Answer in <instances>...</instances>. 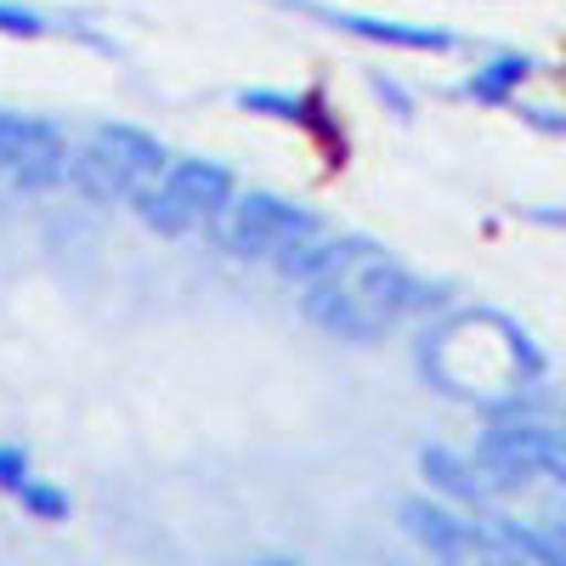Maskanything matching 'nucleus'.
Here are the masks:
<instances>
[{"label": "nucleus", "instance_id": "f257e3e1", "mask_svg": "<svg viewBox=\"0 0 566 566\" xmlns=\"http://www.w3.org/2000/svg\"><path fill=\"white\" fill-rule=\"evenodd\" d=\"M424 301H431V290L402 261H391L386 250H374L363 239H340L335 261L301 283L306 323H317L335 340H357V346L380 340L386 328H397Z\"/></svg>", "mask_w": 566, "mask_h": 566}, {"label": "nucleus", "instance_id": "f03ea898", "mask_svg": "<svg viewBox=\"0 0 566 566\" xmlns=\"http://www.w3.org/2000/svg\"><path fill=\"white\" fill-rule=\"evenodd\" d=\"M317 232H323L317 210L283 199V193H244V199H232V216H227L221 239L239 261H283L306 239H317Z\"/></svg>", "mask_w": 566, "mask_h": 566}, {"label": "nucleus", "instance_id": "7ed1b4c3", "mask_svg": "<svg viewBox=\"0 0 566 566\" xmlns=\"http://www.w3.org/2000/svg\"><path fill=\"white\" fill-rule=\"evenodd\" d=\"M402 527L442 560H470V555H504L499 538H488L476 522L453 515L448 504H431V499H408L402 504Z\"/></svg>", "mask_w": 566, "mask_h": 566}, {"label": "nucleus", "instance_id": "20e7f679", "mask_svg": "<svg viewBox=\"0 0 566 566\" xmlns=\"http://www.w3.org/2000/svg\"><path fill=\"white\" fill-rule=\"evenodd\" d=\"M301 12L323 18L328 29H346L357 40L374 45H397V52H453V34L442 29H424V23H397V18H368V12H340V7H317V0H295Z\"/></svg>", "mask_w": 566, "mask_h": 566}, {"label": "nucleus", "instance_id": "39448f33", "mask_svg": "<svg viewBox=\"0 0 566 566\" xmlns=\"http://www.w3.org/2000/svg\"><path fill=\"white\" fill-rule=\"evenodd\" d=\"M69 165H74V154H69V142L57 136V125L29 119L7 176H12V187H23V193H45V187H57L69 176Z\"/></svg>", "mask_w": 566, "mask_h": 566}, {"label": "nucleus", "instance_id": "423d86ee", "mask_svg": "<svg viewBox=\"0 0 566 566\" xmlns=\"http://www.w3.org/2000/svg\"><path fill=\"white\" fill-rule=\"evenodd\" d=\"M165 181L193 221H216L221 210H232V199H239V181H232V170L216 165V159H176L165 170Z\"/></svg>", "mask_w": 566, "mask_h": 566}, {"label": "nucleus", "instance_id": "0eeeda50", "mask_svg": "<svg viewBox=\"0 0 566 566\" xmlns=\"http://www.w3.org/2000/svg\"><path fill=\"white\" fill-rule=\"evenodd\" d=\"M91 142H97V148L125 170L130 187H148V181L165 176V148H159L148 130H136V125H97V130H91Z\"/></svg>", "mask_w": 566, "mask_h": 566}, {"label": "nucleus", "instance_id": "6e6552de", "mask_svg": "<svg viewBox=\"0 0 566 566\" xmlns=\"http://www.w3.org/2000/svg\"><path fill=\"white\" fill-rule=\"evenodd\" d=\"M419 470L431 476V488H442V493L459 499V504H488V499H493L482 464H464V459L448 453V448H424V453H419Z\"/></svg>", "mask_w": 566, "mask_h": 566}, {"label": "nucleus", "instance_id": "1a4fd4ad", "mask_svg": "<svg viewBox=\"0 0 566 566\" xmlns=\"http://www.w3.org/2000/svg\"><path fill=\"white\" fill-rule=\"evenodd\" d=\"M69 181L80 187L85 199H103V205H114V199H136V187L125 181V170L97 148V142H85V148L74 154V165H69Z\"/></svg>", "mask_w": 566, "mask_h": 566}, {"label": "nucleus", "instance_id": "9d476101", "mask_svg": "<svg viewBox=\"0 0 566 566\" xmlns=\"http://www.w3.org/2000/svg\"><path fill=\"white\" fill-rule=\"evenodd\" d=\"M136 216H142V227H154L159 239H181V232H193L199 221L187 216V205L170 193V181L159 176V181H148V187H136Z\"/></svg>", "mask_w": 566, "mask_h": 566}, {"label": "nucleus", "instance_id": "9b49d317", "mask_svg": "<svg viewBox=\"0 0 566 566\" xmlns=\"http://www.w3.org/2000/svg\"><path fill=\"white\" fill-rule=\"evenodd\" d=\"M527 74H533V63H527V57H493V63H482L476 74L464 80V97H476V103L499 108V103H510V97H515V85H522Z\"/></svg>", "mask_w": 566, "mask_h": 566}, {"label": "nucleus", "instance_id": "f8f14e48", "mask_svg": "<svg viewBox=\"0 0 566 566\" xmlns=\"http://www.w3.org/2000/svg\"><path fill=\"white\" fill-rule=\"evenodd\" d=\"M499 544H504V555L566 560V538H549V533H538V527H522V522H499Z\"/></svg>", "mask_w": 566, "mask_h": 566}, {"label": "nucleus", "instance_id": "ddd939ff", "mask_svg": "<svg viewBox=\"0 0 566 566\" xmlns=\"http://www.w3.org/2000/svg\"><path fill=\"white\" fill-rule=\"evenodd\" d=\"M18 499H23V510H34V515H40V522H57V515H69V499H63L57 488L34 482V476L18 488Z\"/></svg>", "mask_w": 566, "mask_h": 566}, {"label": "nucleus", "instance_id": "4468645a", "mask_svg": "<svg viewBox=\"0 0 566 566\" xmlns=\"http://www.w3.org/2000/svg\"><path fill=\"white\" fill-rule=\"evenodd\" d=\"M239 108H266L272 119H306L301 97H283V91H239Z\"/></svg>", "mask_w": 566, "mask_h": 566}, {"label": "nucleus", "instance_id": "2eb2a0df", "mask_svg": "<svg viewBox=\"0 0 566 566\" xmlns=\"http://www.w3.org/2000/svg\"><path fill=\"white\" fill-rule=\"evenodd\" d=\"M0 34L40 40V34H45V18H40V12H29V7H12V0H0Z\"/></svg>", "mask_w": 566, "mask_h": 566}, {"label": "nucleus", "instance_id": "dca6fc26", "mask_svg": "<svg viewBox=\"0 0 566 566\" xmlns=\"http://www.w3.org/2000/svg\"><path fill=\"white\" fill-rule=\"evenodd\" d=\"M23 130H29V114H0V170L12 165V154H18Z\"/></svg>", "mask_w": 566, "mask_h": 566}, {"label": "nucleus", "instance_id": "f3484780", "mask_svg": "<svg viewBox=\"0 0 566 566\" xmlns=\"http://www.w3.org/2000/svg\"><path fill=\"white\" fill-rule=\"evenodd\" d=\"M23 482H29V459H23L18 448H0V488H12V493H18Z\"/></svg>", "mask_w": 566, "mask_h": 566}]
</instances>
